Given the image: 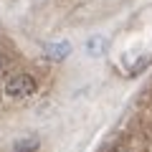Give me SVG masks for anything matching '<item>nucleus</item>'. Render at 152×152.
<instances>
[{"label": "nucleus", "mask_w": 152, "mask_h": 152, "mask_svg": "<svg viewBox=\"0 0 152 152\" xmlns=\"http://www.w3.org/2000/svg\"><path fill=\"white\" fill-rule=\"evenodd\" d=\"M36 91V79L31 74H15L5 81V94L13 99H28Z\"/></svg>", "instance_id": "nucleus-1"}, {"label": "nucleus", "mask_w": 152, "mask_h": 152, "mask_svg": "<svg viewBox=\"0 0 152 152\" xmlns=\"http://www.w3.org/2000/svg\"><path fill=\"white\" fill-rule=\"evenodd\" d=\"M69 43L66 41H58V43H48L46 46V56H48L51 61H61V58H66L69 56Z\"/></svg>", "instance_id": "nucleus-2"}, {"label": "nucleus", "mask_w": 152, "mask_h": 152, "mask_svg": "<svg viewBox=\"0 0 152 152\" xmlns=\"http://www.w3.org/2000/svg\"><path fill=\"white\" fill-rule=\"evenodd\" d=\"M38 150V140L36 137H20L13 142V152H36Z\"/></svg>", "instance_id": "nucleus-3"}, {"label": "nucleus", "mask_w": 152, "mask_h": 152, "mask_svg": "<svg viewBox=\"0 0 152 152\" xmlns=\"http://www.w3.org/2000/svg\"><path fill=\"white\" fill-rule=\"evenodd\" d=\"M8 66H10V64H8L5 53H0V76H5V74H8Z\"/></svg>", "instance_id": "nucleus-4"}]
</instances>
